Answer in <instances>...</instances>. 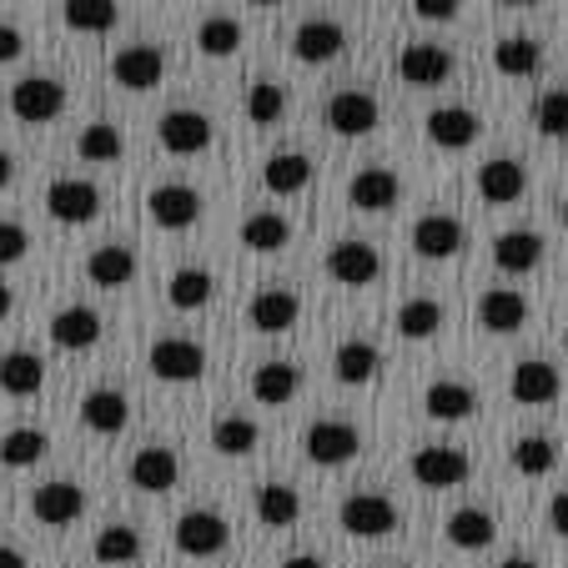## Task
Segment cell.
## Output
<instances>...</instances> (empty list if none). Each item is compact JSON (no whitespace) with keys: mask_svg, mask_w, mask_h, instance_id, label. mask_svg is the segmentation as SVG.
<instances>
[{"mask_svg":"<svg viewBox=\"0 0 568 568\" xmlns=\"http://www.w3.org/2000/svg\"><path fill=\"white\" fill-rule=\"evenodd\" d=\"M172 538L186 558H216L232 544V524H226L222 514H212V508H186V514L176 518Z\"/></svg>","mask_w":568,"mask_h":568,"instance_id":"1","label":"cell"},{"mask_svg":"<svg viewBox=\"0 0 568 568\" xmlns=\"http://www.w3.org/2000/svg\"><path fill=\"white\" fill-rule=\"evenodd\" d=\"M65 111V87L55 75H26L11 87V116L26 121V126H51Z\"/></svg>","mask_w":568,"mask_h":568,"instance_id":"2","label":"cell"},{"mask_svg":"<svg viewBox=\"0 0 568 568\" xmlns=\"http://www.w3.org/2000/svg\"><path fill=\"white\" fill-rule=\"evenodd\" d=\"M337 524L353 538H387L403 524V514H397V504L383 494H347L343 508H337Z\"/></svg>","mask_w":568,"mask_h":568,"instance_id":"3","label":"cell"},{"mask_svg":"<svg viewBox=\"0 0 568 568\" xmlns=\"http://www.w3.org/2000/svg\"><path fill=\"white\" fill-rule=\"evenodd\" d=\"M156 141L166 156H202L212 146V116L192 106H176L156 121Z\"/></svg>","mask_w":568,"mask_h":568,"instance_id":"4","label":"cell"},{"mask_svg":"<svg viewBox=\"0 0 568 568\" xmlns=\"http://www.w3.org/2000/svg\"><path fill=\"white\" fill-rule=\"evenodd\" d=\"M302 448H307V458L317 463V468H343V463H353L357 453H363V433H357L353 423L322 418V423H312L307 428Z\"/></svg>","mask_w":568,"mask_h":568,"instance_id":"5","label":"cell"},{"mask_svg":"<svg viewBox=\"0 0 568 568\" xmlns=\"http://www.w3.org/2000/svg\"><path fill=\"white\" fill-rule=\"evenodd\" d=\"M146 212L161 232H186V226L202 222V192L186 182H161L156 192L146 196Z\"/></svg>","mask_w":568,"mask_h":568,"instance_id":"6","label":"cell"},{"mask_svg":"<svg viewBox=\"0 0 568 568\" xmlns=\"http://www.w3.org/2000/svg\"><path fill=\"white\" fill-rule=\"evenodd\" d=\"M45 212H51L61 226L97 222V212H101L97 182H81V176H61V182H51L45 186Z\"/></svg>","mask_w":568,"mask_h":568,"instance_id":"7","label":"cell"},{"mask_svg":"<svg viewBox=\"0 0 568 568\" xmlns=\"http://www.w3.org/2000/svg\"><path fill=\"white\" fill-rule=\"evenodd\" d=\"M327 277L343 282V287H373V282L383 277V257H377L373 242L347 236V242L327 247Z\"/></svg>","mask_w":568,"mask_h":568,"instance_id":"8","label":"cell"},{"mask_svg":"<svg viewBox=\"0 0 568 568\" xmlns=\"http://www.w3.org/2000/svg\"><path fill=\"white\" fill-rule=\"evenodd\" d=\"M408 468H413V478H418L423 488H463V483H468V473H473V463H468V453H463V448L428 443V448L413 453Z\"/></svg>","mask_w":568,"mask_h":568,"instance_id":"9","label":"cell"},{"mask_svg":"<svg viewBox=\"0 0 568 568\" xmlns=\"http://www.w3.org/2000/svg\"><path fill=\"white\" fill-rule=\"evenodd\" d=\"M463 242H468V232H463L458 216L448 212H428L413 222V252H418L423 262H448L463 252Z\"/></svg>","mask_w":568,"mask_h":568,"instance_id":"10","label":"cell"},{"mask_svg":"<svg viewBox=\"0 0 568 568\" xmlns=\"http://www.w3.org/2000/svg\"><path fill=\"white\" fill-rule=\"evenodd\" d=\"M161 75H166V55H161V45L136 41V45H121V51L111 55V81L126 87V91H151Z\"/></svg>","mask_w":568,"mask_h":568,"instance_id":"11","label":"cell"},{"mask_svg":"<svg viewBox=\"0 0 568 568\" xmlns=\"http://www.w3.org/2000/svg\"><path fill=\"white\" fill-rule=\"evenodd\" d=\"M146 363L161 383H196V377L206 373V353L196 343H186V337H161V343H151Z\"/></svg>","mask_w":568,"mask_h":568,"instance_id":"12","label":"cell"},{"mask_svg":"<svg viewBox=\"0 0 568 568\" xmlns=\"http://www.w3.org/2000/svg\"><path fill=\"white\" fill-rule=\"evenodd\" d=\"M126 473H131V488H141V494H172L176 478H182V458H176V448L146 443V448H136Z\"/></svg>","mask_w":568,"mask_h":568,"instance_id":"13","label":"cell"},{"mask_svg":"<svg viewBox=\"0 0 568 568\" xmlns=\"http://www.w3.org/2000/svg\"><path fill=\"white\" fill-rule=\"evenodd\" d=\"M31 514L41 518L45 528H65L75 518L87 514V494H81V483L71 478H55V483H41L31 494Z\"/></svg>","mask_w":568,"mask_h":568,"instance_id":"14","label":"cell"},{"mask_svg":"<svg viewBox=\"0 0 568 568\" xmlns=\"http://www.w3.org/2000/svg\"><path fill=\"white\" fill-rule=\"evenodd\" d=\"M343 51H347V31L337 21H322V16H312V21H302L297 31H292V55H297L302 65L337 61Z\"/></svg>","mask_w":568,"mask_h":568,"instance_id":"15","label":"cell"},{"mask_svg":"<svg viewBox=\"0 0 568 568\" xmlns=\"http://www.w3.org/2000/svg\"><path fill=\"white\" fill-rule=\"evenodd\" d=\"M297 317H302V297L292 287H262L257 297H252V307H247V322L257 327V333H267V337L292 333Z\"/></svg>","mask_w":568,"mask_h":568,"instance_id":"16","label":"cell"},{"mask_svg":"<svg viewBox=\"0 0 568 568\" xmlns=\"http://www.w3.org/2000/svg\"><path fill=\"white\" fill-rule=\"evenodd\" d=\"M508 393H514V403H524V408H544V403H554V397L564 393V377H558L554 363H544V357H528V363L514 367V377H508Z\"/></svg>","mask_w":568,"mask_h":568,"instance_id":"17","label":"cell"},{"mask_svg":"<svg viewBox=\"0 0 568 568\" xmlns=\"http://www.w3.org/2000/svg\"><path fill=\"white\" fill-rule=\"evenodd\" d=\"M377 116H383V106H377V97H367V91H337V97L327 101V126H333L337 136H367V131H377Z\"/></svg>","mask_w":568,"mask_h":568,"instance_id":"18","label":"cell"},{"mask_svg":"<svg viewBox=\"0 0 568 568\" xmlns=\"http://www.w3.org/2000/svg\"><path fill=\"white\" fill-rule=\"evenodd\" d=\"M528 322V297L524 292H514V287H488L478 297V327L483 333H498V337H508V333H518Z\"/></svg>","mask_w":568,"mask_h":568,"instance_id":"19","label":"cell"},{"mask_svg":"<svg viewBox=\"0 0 568 568\" xmlns=\"http://www.w3.org/2000/svg\"><path fill=\"white\" fill-rule=\"evenodd\" d=\"M397 75H403L408 87H443V81L453 75V55L433 41L403 45V55H397Z\"/></svg>","mask_w":568,"mask_h":568,"instance_id":"20","label":"cell"},{"mask_svg":"<svg viewBox=\"0 0 568 568\" xmlns=\"http://www.w3.org/2000/svg\"><path fill=\"white\" fill-rule=\"evenodd\" d=\"M51 343L61 347V353H81V347H97V343H101V312H97V307H81V302L61 307V312L51 317Z\"/></svg>","mask_w":568,"mask_h":568,"instance_id":"21","label":"cell"},{"mask_svg":"<svg viewBox=\"0 0 568 568\" xmlns=\"http://www.w3.org/2000/svg\"><path fill=\"white\" fill-rule=\"evenodd\" d=\"M478 136H483L478 111H468V106H438V111H428V141H433V146L468 151Z\"/></svg>","mask_w":568,"mask_h":568,"instance_id":"22","label":"cell"},{"mask_svg":"<svg viewBox=\"0 0 568 568\" xmlns=\"http://www.w3.org/2000/svg\"><path fill=\"white\" fill-rule=\"evenodd\" d=\"M397 196H403V182H397V172H387V166H363V172H353V182H347V202H353L357 212H387V206H397Z\"/></svg>","mask_w":568,"mask_h":568,"instance_id":"23","label":"cell"},{"mask_svg":"<svg viewBox=\"0 0 568 568\" xmlns=\"http://www.w3.org/2000/svg\"><path fill=\"white\" fill-rule=\"evenodd\" d=\"M528 186V172H524V161L514 156H494V161H483L478 166V196L483 202H494V206H508L518 202Z\"/></svg>","mask_w":568,"mask_h":568,"instance_id":"24","label":"cell"},{"mask_svg":"<svg viewBox=\"0 0 568 568\" xmlns=\"http://www.w3.org/2000/svg\"><path fill=\"white\" fill-rule=\"evenodd\" d=\"M131 418V403L121 387H91L87 397H81V423H87L91 433H101V438H111V433H121Z\"/></svg>","mask_w":568,"mask_h":568,"instance_id":"25","label":"cell"},{"mask_svg":"<svg viewBox=\"0 0 568 568\" xmlns=\"http://www.w3.org/2000/svg\"><path fill=\"white\" fill-rule=\"evenodd\" d=\"M297 387H302V367L282 363V357L252 367V397H257L262 408H287L292 397H297Z\"/></svg>","mask_w":568,"mask_h":568,"instance_id":"26","label":"cell"},{"mask_svg":"<svg viewBox=\"0 0 568 568\" xmlns=\"http://www.w3.org/2000/svg\"><path fill=\"white\" fill-rule=\"evenodd\" d=\"M538 262H544V236H538V232L514 226V232H504L494 242V267L508 272V277H524V272H534Z\"/></svg>","mask_w":568,"mask_h":568,"instance_id":"27","label":"cell"},{"mask_svg":"<svg viewBox=\"0 0 568 568\" xmlns=\"http://www.w3.org/2000/svg\"><path fill=\"white\" fill-rule=\"evenodd\" d=\"M473 408H478V393L468 383H453V377H438L423 393V413L438 423H463V418H473Z\"/></svg>","mask_w":568,"mask_h":568,"instance_id":"28","label":"cell"},{"mask_svg":"<svg viewBox=\"0 0 568 568\" xmlns=\"http://www.w3.org/2000/svg\"><path fill=\"white\" fill-rule=\"evenodd\" d=\"M307 182H312V156H302V151H277L262 166V186L272 196H297L307 192Z\"/></svg>","mask_w":568,"mask_h":568,"instance_id":"29","label":"cell"},{"mask_svg":"<svg viewBox=\"0 0 568 568\" xmlns=\"http://www.w3.org/2000/svg\"><path fill=\"white\" fill-rule=\"evenodd\" d=\"M45 383V363L36 353H26V347H16V353H0V393L11 397H36Z\"/></svg>","mask_w":568,"mask_h":568,"instance_id":"30","label":"cell"},{"mask_svg":"<svg viewBox=\"0 0 568 568\" xmlns=\"http://www.w3.org/2000/svg\"><path fill=\"white\" fill-rule=\"evenodd\" d=\"M87 277L97 282V287H126V282L136 277V252L121 247V242H101L87 257Z\"/></svg>","mask_w":568,"mask_h":568,"instance_id":"31","label":"cell"},{"mask_svg":"<svg viewBox=\"0 0 568 568\" xmlns=\"http://www.w3.org/2000/svg\"><path fill=\"white\" fill-rule=\"evenodd\" d=\"M377 367H383V353H377L373 343H363V337H347L333 353V373H337V383H347V387L373 383Z\"/></svg>","mask_w":568,"mask_h":568,"instance_id":"32","label":"cell"},{"mask_svg":"<svg viewBox=\"0 0 568 568\" xmlns=\"http://www.w3.org/2000/svg\"><path fill=\"white\" fill-rule=\"evenodd\" d=\"M292 242V222L282 212H252L247 222H242V247L257 252V257H272V252H282Z\"/></svg>","mask_w":568,"mask_h":568,"instance_id":"33","label":"cell"},{"mask_svg":"<svg viewBox=\"0 0 568 568\" xmlns=\"http://www.w3.org/2000/svg\"><path fill=\"white\" fill-rule=\"evenodd\" d=\"M538 65H544V45H538L534 36H504V41L494 45V71L498 75L524 81V75H538Z\"/></svg>","mask_w":568,"mask_h":568,"instance_id":"34","label":"cell"},{"mask_svg":"<svg viewBox=\"0 0 568 568\" xmlns=\"http://www.w3.org/2000/svg\"><path fill=\"white\" fill-rule=\"evenodd\" d=\"M448 544L453 548H463V554H473V548H488L498 538V524H494V514L488 508H458V514L448 518Z\"/></svg>","mask_w":568,"mask_h":568,"instance_id":"35","label":"cell"},{"mask_svg":"<svg viewBox=\"0 0 568 568\" xmlns=\"http://www.w3.org/2000/svg\"><path fill=\"white\" fill-rule=\"evenodd\" d=\"M141 534L131 524H106L97 534V544H91V554H97V564H106V568H126V564H136L141 558Z\"/></svg>","mask_w":568,"mask_h":568,"instance_id":"36","label":"cell"},{"mask_svg":"<svg viewBox=\"0 0 568 568\" xmlns=\"http://www.w3.org/2000/svg\"><path fill=\"white\" fill-rule=\"evenodd\" d=\"M257 518L267 528H292L302 518V494L292 483H262L257 488Z\"/></svg>","mask_w":568,"mask_h":568,"instance_id":"37","label":"cell"},{"mask_svg":"<svg viewBox=\"0 0 568 568\" xmlns=\"http://www.w3.org/2000/svg\"><path fill=\"white\" fill-rule=\"evenodd\" d=\"M61 21L81 36H106L111 26L121 21V6L116 0H65L61 6Z\"/></svg>","mask_w":568,"mask_h":568,"instance_id":"38","label":"cell"},{"mask_svg":"<svg viewBox=\"0 0 568 568\" xmlns=\"http://www.w3.org/2000/svg\"><path fill=\"white\" fill-rule=\"evenodd\" d=\"M397 333L408 337V343H428V337L443 333V302L433 297H413L397 307Z\"/></svg>","mask_w":568,"mask_h":568,"instance_id":"39","label":"cell"},{"mask_svg":"<svg viewBox=\"0 0 568 568\" xmlns=\"http://www.w3.org/2000/svg\"><path fill=\"white\" fill-rule=\"evenodd\" d=\"M212 292H216V282H212V272L206 267H182V272H172V282H166V302H172L176 312L206 307Z\"/></svg>","mask_w":568,"mask_h":568,"instance_id":"40","label":"cell"},{"mask_svg":"<svg viewBox=\"0 0 568 568\" xmlns=\"http://www.w3.org/2000/svg\"><path fill=\"white\" fill-rule=\"evenodd\" d=\"M51 453V438L41 428H11L0 433V463L6 468H36V463Z\"/></svg>","mask_w":568,"mask_h":568,"instance_id":"41","label":"cell"},{"mask_svg":"<svg viewBox=\"0 0 568 568\" xmlns=\"http://www.w3.org/2000/svg\"><path fill=\"white\" fill-rule=\"evenodd\" d=\"M257 443H262V428L252 418H242V413H232V418H216L212 448L222 453V458H247Z\"/></svg>","mask_w":568,"mask_h":568,"instance_id":"42","label":"cell"},{"mask_svg":"<svg viewBox=\"0 0 568 568\" xmlns=\"http://www.w3.org/2000/svg\"><path fill=\"white\" fill-rule=\"evenodd\" d=\"M508 458H514V468L524 473V478H548V473L558 468V448H554V438H544V433H528V438H518Z\"/></svg>","mask_w":568,"mask_h":568,"instance_id":"43","label":"cell"},{"mask_svg":"<svg viewBox=\"0 0 568 568\" xmlns=\"http://www.w3.org/2000/svg\"><path fill=\"white\" fill-rule=\"evenodd\" d=\"M196 45H202V55H212V61H226V55L242 51V26H236L232 16H206V21L196 26Z\"/></svg>","mask_w":568,"mask_h":568,"instance_id":"44","label":"cell"},{"mask_svg":"<svg viewBox=\"0 0 568 568\" xmlns=\"http://www.w3.org/2000/svg\"><path fill=\"white\" fill-rule=\"evenodd\" d=\"M121 126H111V121H97V126L81 131V141H75V151H81V161H91V166H101V161H116L121 156Z\"/></svg>","mask_w":568,"mask_h":568,"instance_id":"45","label":"cell"},{"mask_svg":"<svg viewBox=\"0 0 568 568\" xmlns=\"http://www.w3.org/2000/svg\"><path fill=\"white\" fill-rule=\"evenodd\" d=\"M282 111H287V87H277V81H257V87L247 91L252 126H272V121H282Z\"/></svg>","mask_w":568,"mask_h":568,"instance_id":"46","label":"cell"},{"mask_svg":"<svg viewBox=\"0 0 568 568\" xmlns=\"http://www.w3.org/2000/svg\"><path fill=\"white\" fill-rule=\"evenodd\" d=\"M534 121H538V131H544L548 141L568 136V87L544 91V97H538V106H534Z\"/></svg>","mask_w":568,"mask_h":568,"instance_id":"47","label":"cell"},{"mask_svg":"<svg viewBox=\"0 0 568 568\" xmlns=\"http://www.w3.org/2000/svg\"><path fill=\"white\" fill-rule=\"evenodd\" d=\"M31 252V232L21 222H0V267H11Z\"/></svg>","mask_w":568,"mask_h":568,"instance_id":"48","label":"cell"},{"mask_svg":"<svg viewBox=\"0 0 568 568\" xmlns=\"http://www.w3.org/2000/svg\"><path fill=\"white\" fill-rule=\"evenodd\" d=\"M463 0H413V11L423 16V21H453L458 16Z\"/></svg>","mask_w":568,"mask_h":568,"instance_id":"49","label":"cell"},{"mask_svg":"<svg viewBox=\"0 0 568 568\" xmlns=\"http://www.w3.org/2000/svg\"><path fill=\"white\" fill-rule=\"evenodd\" d=\"M21 51H26V36L16 31V26H0V65L21 61Z\"/></svg>","mask_w":568,"mask_h":568,"instance_id":"50","label":"cell"},{"mask_svg":"<svg viewBox=\"0 0 568 568\" xmlns=\"http://www.w3.org/2000/svg\"><path fill=\"white\" fill-rule=\"evenodd\" d=\"M548 524H554L558 538H568V488L564 494H554V504H548Z\"/></svg>","mask_w":568,"mask_h":568,"instance_id":"51","label":"cell"},{"mask_svg":"<svg viewBox=\"0 0 568 568\" xmlns=\"http://www.w3.org/2000/svg\"><path fill=\"white\" fill-rule=\"evenodd\" d=\"M282 568H327L317 554H292V558H282Z\"/></svg>","mask_w":568,"mask_h":568,"instance_id":"52","label":"cell"},{"mask_svg":"<svg viewBox=\"0 0 568 568\" xmlns=\"http://www.w3.org/2000/svg\"><path fill=\"white\" fill-rule=\"evenodd\" d=\"M0 568H26V554L11 544H0Z\"/></svg>","mask_w":568,"mask_h":568,"instance_id":"53","label":"cell"},{"mask_svg":"<svg viewBox=\"0 0 568 568\" xmlns=\"http://www.w3.org/2000/svg\"><path fill=\"white\" fill-rule=\"evenodd\" d=\"M11 176H16V161H11V151H0V192L11 186Z\"/></svg>","mask_w":568,"mask_h":568,"instance_id":"54","label":"cell"},{"mask_svg":"<svg viewBox=\"0 0 568 568\" xmlns=\"http://www.w3.org/2000/svg\"><path fill=\"white\" fill-rule=\"evenodd\" d=\"M11 287H6V282H0V322H6V317H11Z\"/></svg>","mask_w":568,"mask_h":568,"instance_id":"55","label":"cell"},{"mask_svg":"<svg viewBox=\"0 0 568 568\" xmlns=\"http://www.w3.org/2000/svg\"><path fill=\"white\" fill-rule=\"evenodd\" d=\"M498 568H538V564H534V558H504Z\"/></svg>","mask_w":568,"mask_h":568,"instance_id":"56","label":"cell"},{"mask_svg":"<svg viewBox=\"0 0 568 568\" xmlns=\"http://www.w3.org/2000/svg\"><path fill=\"white\" fill-rule=\"evenodd\" d=\"M498 6H514V11H528V6H538V0H498Z\"/></svg>","mask_w":568,"mask_h":568,"instance_id":"57","label":"cell"},{"mask_svg":"<svg viewBox=\"0 0 568 568\" xmlns=\"http://www.w3.org/2000/svg\"><path fill=\"white\" fill-rule=\"evenodd\" d=\"M247 6H282V0H247Z\"/></svg>","mask_w":568,"mask_h":568,"instance_id":"58","label":"cell"},{"mask_svg":"<svg viewBox=\"0 0 568 568\" xmlns=\"http://www.w3.org/2000/svg\"><path fill=\"white\" fill-rule=\"evenodd\" d=\"M564 353H568V327H564Z\"/></svg>","mask_w":568,"mask_h":568,"instance_id":"59","label":"cell"},{"mask_svg":"<svg viewBox=\"0 0 568 568\" xmlns=\"http://www.w3.org/2000/svg\"><path fill=\"white\" fill-rule=\"evenodd\" d=\"M564 226H568V202H564Z\"/></svg>","mask_w":568,"mask_h":568,"instance_id":"60","label":"cell"},{"mask_svg":"<svg viewBox=\"0 0 568 568\" xmlns=\"http://www.w3.org/2000/svg\"><path fill=\"white\" fill-rule=\"evenodd\" d=\"M393 568H403V564H393Z\"/></svg>","mask_w":568,"mask_h":568,"instance_id":"61","label":"cell"}]
</instances>
